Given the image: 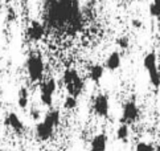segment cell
<instances>
[{"label": "cell", "instance_id": "obj_22", "mask_svg": "<svg viewBox=\"0 0 160 151\" xmlns=\"http://www.w3.org/2000/svg\"><path fill=\"white\" fill-rule=\"evenodd\" d=\"M158 21H159V23H160V16H159V17H158Z\"/></svg>", "mask_w": 160, "mask_h": 151}, {"label": "cell", "instance_id": "obj_13", "mask_svg": "<svg viewBox=\"0 0 160 151\" xmlns=\"http://www.w3.org/2000/svg\"><path fill=\"white\" fill-rule=\"evenodd\" d=\"M103 74H105V68L102 66V65H98V64H97V65H93V66L90 68L89 77L95 84H98L99 81L103 78Z\"/></svg>", "mask_w": 160, "mask_h": 151}, {"label": "cell", "instance_id": "obj_14", "mask_svg": "<svg viewBox=\"0 0 160 151\" xmlns=\"http://www.w3.org/2000/svg\"><path fill=\"white\" fill-rule=\"evenodd\" d=\"M28 103H29V93H28L27 88H20L19 90V98H18V105L21 109H27L28 107Z\"/></svg>", "mask_w": 160, "mask_h": 151}, {"label": "cell", "instance_id": "obj_17", "mask_svg": "<svg viewBox=\"0 0 160 151\" xmlns=\"http://www.w3.org/2000/svg\"><path fill=\"white\" fill-rule=\"evenodd\" d=\"M77 103H78V101H77V98H76V97L68 96V97L65 98V102H64V107H65V109H68V110H73L74 107L77 106Z\"/></svg>", "mask_w": 160, "mask_h": 151}, {"label": "cell", "instance_id": "obj_7", "mask_svg": "<svg viewBox=\"0 0 160 151\" xmlns=\"http://www.w3.org/2000/svg\"><path fill=\"white\" fill-rule=\"evenodd\" d=\"M139 117V107L135 103V101H127L123 105V112H122V123L130 125L135 122Z\"/></svg>", "mask_w": 160, "mask_h": 151}, {"label": "cell", "instance_id": "obj_9", "mask_svg": "<svg viewBox=\"0 0 160 151\" xmlns=\"http://www.w3.org/2000/svg\"><path fill=\"white\" fill-rule=\"evenodd\" d=\"M5 126H9L15 133L18 134H22L24 133V123L21 122V119L19 118V115L16 113H9L4 121Z\"/></svg>", "mask_w": 160, "mask_h": 151}, {"label": "cell", "instance_id": "obj_18", "mask_svg": "<svg viewBox=\"0 0 160 151\" xmlns=\"http://www.w3.org/2000/svg\"><path fill=\"white\" fill-rule=\"evenodd\" d=\"M136 151H156V148L150 143L139 142L138 144H136Z\"/></svg>", "mask_w": 160, "mask_h": 151}, {"label": "cell", "instance_id": "obj_5", "mask_svg": "<svg viewBox=\"0 0 160 151\" xmlns=\"http://www.w3.org/2000/svg\"><path fill=\"white\" fill-rule=\"evenodd\" d=\"M143 65H144V69L148 73L151 84L155 86V88H159L160 86V72L158 69V59H156L155 52H150V53L146 55L144 60H143Z\"/></svg>", "mask_w": 160, "mask_h": 151}, {"label": "cell", "instance_id": "obj_6", "mask_svg": "<svg viewBox=\"0 0 160 151\" xmlns=\"http://www.w3.org/2000/svg\"><path fill=\"white\" fill-rule=\"evenodd\" d=\"M56 88L57 84L53 78H49L41 84V86H40V100H41V103L44 106H53V96L56 93Z\"/></svg>", "mask_w": 160, "mask_h": 151}, {"label": "cell", "instance_id": "obj_24", "mask_svg": "<svg viewBox=\"0 0 160 151\" xmlns=\"http://www.w3.org/2000/svg\"><path fill=\"white\" fill-rule=\"evenodd\" d=\"M0 151H3V150H2V148H0Z\"/></svg>", "mask_w": 160, "mask_h": 151}, {"label": "cell", "instance_id": "obj_10", "mask_svg": "<svg viewBox=\"0 0 160 151\" xmlns=\"http://www.w3.org/2000/svg\"><path fill=\"white\" fill-rule=\"evenodd\" d=\"M44 34H45V28L37 21L32 23V25L27 29V36L29 40H32V41H38V40H41L44 37Z\"/></svg>", "mask_w": 160, "mask_h": 151}, {"label": "cell", "instance_id": "obj_19", "mask_svg": "<svg viewBox=\"0 0 160 151\" xmlns=\"http://www.w3.org/2000/svg\"><path fill=\"white\" fill-rule=\"evenodd\" d=\"M117 44L119 48H122V49H127L128 48V45H130V40L127 36H122V37H119L117 39Z\"/></svg>", "mask_w": 160, "mask_h": 151}, {"label": "cell", "instance_id": "obj_2", "mask_svg": "<svg viewBox=\"0 0 160 151\" xmlns=\"http://www.w3.org/2000/svg\"><path fill=\"white\" fill-rule=\"evenodd\" d=\"M60 125V110H50L45 114L42 122H40L36 126V137L38 141H48L52 138L54 129Z\"/></svg>", "mask_w": 160, "mask_h": 151}, {"label": "cell", "instance_id": "obj_23", "mask_svg": "<svg viewBox=\"0 0 160 151\" xmlns=\"http://www.w3.org/2000/svg\"><path fill=\"white\" fill-rule=\"evenodd\" d=\"M0 4H2V0H0Z\"/></svg>", "mask_w": 160, "mask_h": 151}, {"label": "cell", "instance_id": "obj_3", "mask_svg": "<svg viewBox=\"0 0 160 151\" xmlns=\"http://www.w3.org/2000/svg\"><path fill=\"white\" fill-rule=\"evenodd\" d=\"M62 81H64L65 88L68 89L69 96L76 97V98L81 94L85 88L83 81L79 77V74L76 69H68V70H65L64 76H62Z\"/></svg>", "mask_w": 160, "mask_h": 151}, {"label": "cell", "instance_id": "obj_15", "mask_svg": "<svg viewBox=\"0 0 160 151\" xmlns=\"http://www.w3.org/2000/svg\"><path fill=\"white\" fill-rule=\"evenodd\" d=\"M128 135H130L128 125L122 123L117 129V139H119V141H122V142H126L127 141V138H128Z\"/></svg>", "mask_w": 160, "mask_h": 151}, {"label": "cell", "instance_id": "obj_11", "mask_svg": "<svg viewBox=\"0 0 160 151\" xmlns=\"http://www.w3.org/2000/svg\"><path fill=\"white\" fill-rule=\"evenodd\" d=\"M91 151H106L107 147V135L106 134H97L93 137L90 143Z\"/></svg>", "mask_w": 160, "mask_h": 151}, {"label": "cell", "instance_id": "obj_1", "mask_svg": "<svg viewBox=\"0 0 160 151\" xmlns=\"http://www.w3.org/2000/svg\"><path fill=\"white\" fill-rule=\"evenodd\" d=\"M78 15L77 0H57L49 9V20L56 24H65L66 21H76Z\"/></svg>", "mask_w": 160, "mask_h": 151}, {"label": "cell", "instance_id": "obj_12", "mask_svg": "<svg viewBox=\"0 0 160 151\" xmlns=\"http://www.w3.org/2000/svg\"><path fill=\"white\" fill-rule=\"evenodd\" d=\"M121 64H122V59H121L119 52H112V53H110L107 57V60L105 62V68L107 70L114 72V70H117V69L121 68Z\"/></svg>", "mask_w": 160, "mask_h": 151}, {"label": "cell", "instance_id": "obj_16", "mask_svg": "<svg viewBox=\"0 0 160 151\" xmlns=\"http://www.w3.org/2000/svg\"><path fill=\"white\" fill-rule=\"evenodd\" d=\"M150 15L156 19L160 16V0H153V3L150 5Z\"/></svg>", "mask_w": 160, "mask_h": 151}, {"label": "cell", "instance_id": "obj_21", "mask_svg": "<svg viewBox=\"0 0 160 151\" xmlns=\"http://www.w3.org/2000/svg\"><path fill=\"white\" fill-rule=\"evenodd\" d=\"M131 24H132V27H135V28H140V27H142V21H140V20H136V19H134Z\"/></svg>", "mask_w": 160, "mask_h": 151}, {"label": "cell", "instance_id": "obj_4", "mask_svg": "<svg viewBox=\"0 0 160 151\" xmlns=\"http://www.w3.org/2000/svg\"><path fill=\"white\" fill-rule=\"evenodd\" d=\"M44 61L40 55H31L27 60V70L32 82H38L44 77Z\"/></svg>", "mask_w": 160, "mask_h": 151}, {"label": "cell", "instance_id": "obj_8", "mask_svg": "<svg viewBox=\"0 0 160 151\" xmlns=\"http://www.w3.org/2000/svg\"><path fill=\"white\" fill-rule=\"evenodd\" d=\"M93 110L94 113L102 118L108 117V112H110V103H108V97L106 94H98L94 98L93 102Z\"/></svg>", "mask_w": 160, "mask_h": 151}, {"label": "cell", "instance_id": "obj_20", "mask_svg": "<svg viewBox=\"0 0 160 151\" xmlns=\"http://www.w3.org/2000/svg\"><path fill=\"white\" fill-rule=\"evenodd\" d=\"M31 117H32V119H35V121L41 118V113H40V110L37 107H32L31 109Z\"/></svg>", "mask_w": 160, "mask_h": 151}]
</instances>
